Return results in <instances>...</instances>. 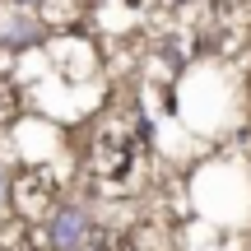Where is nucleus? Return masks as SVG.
<instances>
[{
	"label": "nucleus",
	"instance_id": "nucleus-2",
	"mask_svg": "<svg viewBox=\"0 0 251 251\" xmlns=\"http://www.w3.org/2000/svg\"><path fill=\"white\" fill-rule=\"evenodd\" d=\"M140 140H149V126H144V130H135V135H121L117 126L107 121V130H98V140L89 144L98 177H121V172L130 168V158H135V144H140Z\"/></svg>",
	"mask_w": 251,
	"mask_h": 251
},
{
	"label": "nucleus",
	"instance_id": "nucleus-7",
	"mask_svg": "<svg viewBox=\"0 0 251 251\" xmlns=\"http://www.w3.org/2000/svg\"><path fill=\"white\" fill-rule=\"evenodd\" d=\"M0 102H9V93H5V79H0Z\"/></svg>",
	"mask_w": 251,
	"mask_h": 251
},
{
	"label": "nucleus",
	"instance_id": "nucleus-4",
	"mask_svg": "<svg viewBox=\"0 0 251 251\" xmlns=\"http://www.w3.org/2000/svg\"><path fill=\"white\" fill-rule=\"evenodd\" d=\"M37 42H42V19L33 14V5L5 0V5H0V47L24 51V47H37Z\"/></svg>",
	"mask_w": 251,
	"mask_h": 251
},
{
	"label": "nucleus",
	"instance_id": "nucleus-5",
	"mask_svg": "<svg viewBox=\"0 0 251 251\" xmlns=\"http://www.w3.org/2000/svg\"><path fill=\"white\" fill-rule=\"evenodd\" d=\"M0 251H42V247H37V228H33V219L9 214V224L0 228Z\"/></svg>",
	"mask_w": 251,
	"mask_h": 251
},
{
	"label": "nucleus",
	"instance_id": "nucleus-3",
	"mask_svg": "<svg viewBox=\"0 0 251 251\" xmlns=\"http://www.w3.org/2000/svg\"><path fill=\"white\" fill-rule=\"evenodd\" d=\"M89 237H93V224L79 205H56L47 214V247L51 251H79L89 247Z\"/></svg>",
	"mask_w": 251,
	"mask_h": 251
},
{
	"label": "nucleus",
	"instance_id": "nucleus-1",
	"mask_svg": "<svg viewBox=\"0 0 251 251\" xmlns=\"http://www.w3.org/2000/svg\"><path fill=\"white\" fill-rule=\"evenodd\" d=\"M56 196H61V181L51 177L47 168H28L14 177L9 186V214H24V219H47L56 209Z\"/></svg>",
	"mask_w": 251,
	"mask_h": 251
},
{
	"label": "nucleus",
	"instance_id": "nucleus-6",
	"mask_svg": "<svg viewBox=\"0 0 251 251\" xmlns=\"http://www.w3.org/2000/svg\"><path fill=\"white\" fill-rule=\"evenodd\" d=\"M9 186H14V177H9V168H0V209H9Z\"/></svg>",
	"mask_w": 251,
	"mask_h": 251
},
{
	"label": "nucleus",
	"instance_id": "nucleus-8",
	"mask_svg": "<svg viewBox=\"0 0 251 251\" xmlns=\"http://www.w3.org/2000/svg\"><path fill=\"white\" fill-rule=\"evenodd\" d=\"M24 5H42V0H24Z\"/></svg>",
	"mask_w": 251,
	"mask_h": 251
},
{
	"label": "nucleus",
	"instance_id": "nucleus-9",
	"mask_svg": "<svg viewBox=\"0 0 251 251\" xmlns=\"http://www.w3.org/2000/svg\"><path fill=\"white\" fill-rule=\"evenodd\" d=\"M79 251H89V247H79Z\"/></svg>",
	"mask_w": 251,
	"mask_h": 251
}]
</instances>
